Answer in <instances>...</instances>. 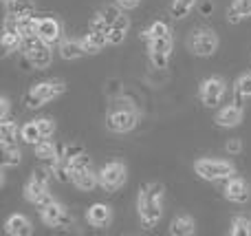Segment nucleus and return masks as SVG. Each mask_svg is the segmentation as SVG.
<instances>
[{
    "mask_svg": "<svg viewBox=\"0 0 251 236\" xmlns=\"http://www.w3.org/2000/svg\"><path fill=\"white\" fill-rule=\"evenodd\" d=\"M163 194H165L163 184H156V181H150V184L139 188L137 212L146 230L154 228L161 221V214H163Z\"/></svg>",
    "mask_w": 251,
    "mask_h": 236,
    "instance_id": "f257e3e1",
    "label": "nucleus"
},
{
    "mask_svg": "<svg viewBox=\"0 0 251 236\" xmlns=\"http://www.w3.org/2000/svg\"><path fill=\"white\" fill-rule=\"evenodd\" d=\"M66 91L64 82L62 79H44V82H38L26 91L25 95V104L26 108H40L47 102H53Z\"/></svg>",
    "mask_w": 251,
    "mask_h": 236,
    "instance_id": "f03ea898",
    "label": "nucleus"
},
{
    "mask_svg": "<svg viewBox=\"0 0 251 236\" xmlns=\"http://www.w3.org/2000/svg\"><path fill=\"white\" fill-rule=\"evenodd\" d=\"M194 172L205 181H221L236 177V166L223 159H199L194 163Z\"/></svg>",
    "mask_w": 251,
    "mask_h": 236,
    "instance_id": "7ed1b4c3",
    "label": "nucleus"
},
{
    "mask_svg": "<svg viewBox=\"0 0 251 236\" xmlns=\"http://www.w3.org/2000/svg\"><path fill=\"white\" fill-rule=\"evenodd\" d=\"M22 53L25 57L31 62L33 69H47L51 66V47L44 42L40 35H31V38H25V47H22Z\"/></svg>",
    "mask_w": 251,
    "mask_h": 236,
    "instance_id": "20e7f679",
    "label": "nucleus"
},
{
    "mask_svg": "<svg viewBox=\"0 0 251 236\" xmlns=\"http://www.w3.org/2000/svg\"><path fill=\"white\" fill-rule=\"evenodd\" d=\"M187 47L194 55L209 57L218 51V35L212 29H196L194 33L187 38Z\"/></svg>",
    "mask_w": 251,
    "mask_h": 236,
    "instance_id": "39448f33",
    "label": "nucleus"
},
{
    "mask_svg": "<svg viewBox=\"0 0 251 236\" xmlns=\"http://www.w3.org/2000/svg\"><path fill=\"white\" fill-rule=\"evenodd\" d=\"M227 93V82L221 78V75H212V78L203 79L199 88V97L203 102L205 108H216L218 104L223 102Z\"/></svg>",
    "mask_w": 251,
    "mask_h": 236,
    "instance_id": "423d86ee",
    "label": "nucleus"
},
{
    "mask_svg": "<svg viewBox=\"0 0 251 236\" xmlns=\"http://www.w3.org/2000/svg\"><path fill=\"white\" fill-rule=\"evenodd\" d=\"M137 124H139V113L132 106L117 108V110H113V113H108V117H106V128H108L110 132H117V135L134 131Z\"/></svg>",
    "mask_w": 251,
    "mask_h": 236,
    "instance_id": "0eeeda50",
    "label": "nucleus"
},
{
    "mask_svg": "<svg viewBox=\"0 0 251 236\" xmlns=\"http://www.w3.org/2000/svg\"><path fill=\"white\" fill-rule=\"evenodd\" d=\"M128 179V168L122 161H110L100 168V185L108 192H115L126 184Z\"/></svg>",
    "mask_w": 251,
    "mask_h": 236,
    "instance_id": "6e6552de",
    "label": "nucleus"
},
{
    "mask_svg": "<svg viewBox=\"0 0 251 236\" xmlns=\"http://www.w3.org/2000/svg\"><path fill=\"white\" fill-rule=\"evenodd\" d=\"M172 35H163V38H150L148 40V53L150 60L156 69H168L170 55H172Z\"/></svg>",
    "mask_w": 251,
    "mask_h": 236,
    "instance_id": "1a4fd4ad",
    "label": "nucleus"
},
{
    "mask_svg": "<svg viewBox=\"0 0 251 236\" xmlns=\"http://www.w3.org/2000/svg\"><path fill=\"white\" fill-rule=\"evenodd\" d=\"M49 168H38V170H33V175H31V179L26 181L25 185V199L29 203H38L40 197H44V194L49 192Z\"/></svg>",
    "mask_w": 251,
    "mask_h": 236,
    "instance_id": "9d476101",
    "label": "nucleus"
},
{
    "mask_svg": "<svg viewBox=\"0 0 251 236\" xmlns=\"http://www.w3.org/2000/svg\"><path fill=\"white\" fill-rule=\"evenodd\" d=\"M40 216H42V223L49 228H71L73 225V219L66 214V208L60 201H53L47 208H42Z\"/></svg>",
    "mask_w": 251,
    "mask_h": 236,
    "instance_id": "9b49d317",
    "label": "nucleus"
},
{
    "mask_svg": "<svg viewBox=\"0 0 251 236\" xmlns=\"http://www.w3.org/2000/svg\"><path fill=\"white\" fill-rule=\"evenodd\" d=\"M22 47H25V35L16 26L13 18H7L4 20V31H2V53L11 55L13 51H20Z\"/></svg>",
    "mask_w": 251,
    "mask_h": 236,
    "instance_id": "f8f14e48",
    "label": "nucleus"
},
{
    "mask_svg": "<svg viewBox=\"0 0 251 236\" xmlns=\"http://www.w3.org/2000/svg\"><path fill=\"white\" fill-rule=\"evenodd\" d=\"M38 35L49 44V47H55L62 42V22L57 18H40L38 20Z\"/></svg>",
    "mask_w": 251,
    "mask_h": 236,
    "instance_id": "ddd939ff",
    "label": "nucleus"
},
{
    "mask_svg": "<svg viewBox=\"0 0 251 236\" xmlns=\"http://www.w3.org/2000/svg\"><path fill=\"white\" fill-rule=\"evenodd\" d=\"M225 199H227V201H231V203H238V206L247 203L251 199L249 184L245 179H240V177H231V179H227V184H225Z\"/></svg>",
    "mask_w": 251,
    "mask_h": 236,
    "instance_id": "4468645a",
    "label": "nucleus"
},
{
    "mask_svg": "<svg viewBox=\"0 0 251 236\" xmlns=\"http://www.w3.org/2000/svg\"><path fill=\"white\" fill-rule=\"evenodd\" d=\"M216 126L221 128H236L240 122H243V106L240 104H229V106H223L221 110L216 113Z\"/></svg>",
    "mask_w": 251,
    "mask_h": 236,
    "instance_id": "2eb2a0df",
    "label": "nucleus"
},
{
    "mask_svg": "<svg viewBox=\"0 0 251 236\" xmlns=\"http://www.w3.org/2000/svg\"><path fill=\"white\" fill-rule=\"evenodd\" d=\"M86 221L93 228H108L110 221H113V210L106 203H93L86 212Z\"/></svg>",
    "mask_w": 251,
    "mask_h": 236,
    "instance_id": "dca6fc26",
    "label": "nucleus"
},
{
    "mask_svg": "<svg viewBox=\"0 0 251 236\" xmlns=\"http://www.w3.org/2000/svg\"><path fill=\"white\" fill-rule=\"evenodd\" d=\"M4 232L9 236H31L33 234V225H31L29 216L11 214L7 221H4Z\"/></svg>",
    "mask_w": 251,
    "mask_h": 236,
    "instance_id": "f3484780",
    "label": "nucleus"
},
{
    "mask_svg": "<svg viewBox=\"0 0 251 236\" xmlns=\"http://www.w3.org/2000/svg\"><path fill=\"white\" fill-rule=\"evenodd\" d=\"M33 148H35V157H38L40 161L47 163L49 170H51V168L57 163V159H60V153H57V146L53 144L51 139H40L38 144L33 146Z\"/></svg>",
    "mask_w": 251,
    "mask_h": 236,
    "instance_id": "a211bd4d",
    "label": "nucleus"
},
{
    "mask_svg": "<svg viewBox=\"0 0 251 236\" xmlns=\"http://www.w3.org/2000/svg\"><path fill=\"white\" fill-rule=\"evenodd\" d=\"M79 40H82V47H84V51H86V55H97V53L108 44V35L100 33V31H91V29H88V33Z\"/></svg>",
    "mask_w": 251,
    "mask_h": 236,
    "instance_id": "6ab92c4d",
    "label": "nucleus"
},
{
    "mask_svg": "<svg viewBox=\"0 0 251 236\" xmlns=\"http://www.w3.org/2000/svg\"><path fill=\"white\" fill-rule=\"evenodd\" d=\"M73 185L84 192H91L95 185H100V172H93V168H84V170L73 172Z\"/></svg>",
    "mask_w": 251,
    "mask_h": 236,
    "instance_id": "aec40b11",
    "label": "nucleus"
},
{
    "mask_svg": "<svg viewBox=\"0 0 251 236\" xmlns=\"http://www.w3.org/2000/svg\"><path fill=\"white\" fill-rule=\"evenodd\" d=\"M172 236H192L196 232V223L190 214H178L172 219L170 223V230H168Z\"/></svg>",
    "mask_w": 251,
    "mask_h": 236,
    "instance_id": "412c9836",
    "label": "nucleus"
},
{
    "mask_svg": "<svg viewBox=\"0 0 251 236\" xmlns=\"http://www.w3.org/2000/svg\"><path fill=\"white\" fill-rule=\"evenodd\" d=\"M130 29V18L128 16H119L117 20L110 25V31H108V44H113V47H117V44H122L126 40V33H128Z\"/></svg>",
    "mask_w": 251,
    "mask_h": 236,
    "instance_id": "4be33fe9",
    "label": "nucleus"
},
{
    "mask_svg": "<svg viewBox=\"0 0 251 236\" xmlns=\"http://www.w3.org/2000/svg\"><path fill=\"white\" fill-rule=\"evenodd\" d=\"M57 51H60V55L64 57V60H79V57L86 55V51H84L82 47V40H62L60 44H57Z\"/></svg>",
    "mask_w": 251,
    "mask_h": 236,
    "instance_id": "5701e85b",
    "label": "nucleus"
},
{
    "mask_svg": "<svg viewBox=\"0 0 251 236\" xmlns=\"http://www.w3.org/2000/svg\"><path fill=\"white\" fill-rule=\"evenodd\" d=\"M4 7H7L9 18H25L35 11V4L31 2V0H7Z\"/></svg>",
    "mask_w": 251,
    "mask_h": 236,
    "instance_id": "b1692460",
    "label": "nucleus"
},
{
    "mask_svg": "<svg viewBox=\"0 0 251 236\" xmlns=\"http://www.w3.org/2000/svg\"><path fill=\"white\" fill-rule=\"evenodd\" d=\"M18 139V126L9 117L0 119V144L2 146H13Z\"/></svg>",
    "mask_w": 251,
    "mask_h": 236,
    "instance_id": "393cba45",
    "label": "nucleus"
},
{
    "mask_svg": "<svg viewBox=\"0 0 251 236\" xmlns=\"http://www.w3.org/2000/svg\"><path fill=\"white\" fill-rule=\"evenodd\" d=\"M196 2H199V0H172L170 16H172L174 20H183V18L196 7Z\"/></svg>",
    "mask_w": 251,
    "mask_h": 236,
    "instance_id": "a878e982",
    "label": "nucleus"
},
{
    "mask_svg": "<svg viewBox=\"0 0 251 236\" xmlns=\"http://www.w3.org/2000/svg\"><path fill=\"white\" fill-rule=\"evenodd\" d=\"M20 139L25 141V144H31V146H35L40 139H44L42 132H40V128H38V122L25 124V126L20 128Z\"/></svg>",
    "mask_w": 251,
    "mask_h": 236,
    "instance_id": "bb28decb",
    "label": "nucleus"
},
{
    "mask_svg": "<svg viewBox=\"0 0 251 236\" xmlns=\"http://www.w3.org/2000/svg\"><path fill=\"white\" fill-rule=\"evenodd\" d=\"M229 234L231 236H251V219H247V216H234Z\"/></svg>",
    "mask_w": 251,
    "mask_h": 236,
    "instance_id": "cd10ccee",
    "label": "nucleus"
},
{
    "mask_svg": "<svg viewBox=\"0 0 251 236\" xmlns=\"http://www.w3.org/2000/svg\"><path fill=\"white\" fill-rule=\"evenodd\" d=\"M20 150L18 146H2V168H11V166H18L20 163Z\"/></svg>",
    "mask_w": 251,
    "mask_h": 236,
    "instance_id": "c85d7f7f",
    "label": "nucleus"
},
{
    "mask_svg": "<svg viewBox=\"0 0 251 236\" xmlns=\"http://www.w3.org/2000/svg\"><path fill=\"white\" fill-rule=\"evenodd\" d=\"M163 35H172V31H170V25L163 20H156L154 25L150 26V29L143 31V38L150 40V38H163Z\"/></svg>",
    "mask_w": 251,
    "mask_h": 236,
    "instance_id": "c756f323",
    "label": "nucleus"
},
{
    "mask_svg": "<svg viewBox=\"0 0 251 236\" xmlns=\"http://www.w3.org/2000/svg\"><path fill=\"white\" fill-rule=\"evenodd\" d=\"M97 13H100V16L104 18V20L108 22V25H113V22L117 20V18H119V16H122V13H124V9L119 7L117 2H115V4H108V7L100 9V11H97Z\"/></svg>",
    "mask_w": 251,
    "mask_h": 236,
    "instance_id": "7c9ffc66",
    "label": "nucleus"
},
{
    "mask_svg": "<svg viewBox=\"0 0 251 236\" xmlns=\"http://www.w3.org/2000/svg\"><path fill=\"white\" fill-rule=\"evenodd\" d=\"M234 93H238V95H243V97H251V73H245L236 79Z\"/></svg>",
    "mask_w": 251,
    "mask_h": 236,
    "instance_id": "2f4dec72",
    "label": "nucleus"
},
{
    "mask_svg": "<svg viewBox=\"0 0 251 236\" xmlns=\"http://www.w3.org/2000/svg\"><path fill=\"white\" fill-rule=\"evenodd\" d=\"M35 122H38V128H40L44 139L53 137V132H55V122H53L51 117H42V119H35Z\"/></svg>",
    "mask_w": 251,
    "mask_h": 236,
    "instance_id": "473e14b6",
    "label": "nucleus"
},
{
    "mask_svg": "<svg viewBox=\"0 0 251 236\" xmlns=\"http://www.w3.org/2000/svg\"><path fill=\"white\" fill-rule=\"evenodd\" d=\"M62 157H66L69 159V161H73L75 157H79V155H84V148L79 144H71V146H64V148H62Z\"/></svg>",
    "mask_w": 251,
    "mask_h": 236,
    "instance_id": "72a5a7b5",
    "label": "nucleus"
},
{
    "mask_svg": "<svg viewBox=\"0 0 251 236\" xmlns=\"http://www.w3.org/2000/svg\"><path fill=\"white\" fill-rule=\"evenodd\" d=\"M84 168H91V157H88L86 153H84V155H79V157H75L73 161H71V172L84 170Z\"/></svg>",
    "mask_w": 251,
    "mask_h": 236,
    "instance_id": "f704fd0d",
    "label": "nucleus"
},
{
    "mask_svg": "<svg viewBox=\"0 0 251 236\" xmlns=\"http://www.w3.org/2000/svg\"><path fill=\"white\" fill-rule=\"evenodd\" d=\"M225 150L229 155H240V153H243V139H240V137H234V139H229L225 144Z\"/></svg>",
    "mask_w": 251,
    "mask_h": 236,
    "instance_id": "c9c22d12",
    "label": "nucleus"
},
{
    "mask_svg": "<svg viewBox=\"0 0 251 236\" xmlns=\"http://www.w3.org/2000/svg\"><path fill=\"white\" fill-rule=\"evenodd\" d=\"M243 20H245V16L238 11V7H236V4H231L229 11H227V22H229V25H240Z\"/></svg>",
    "mask_w": 251,
    "mask_h": 236,
    "instance_id": "e433bc0d",
    "label": "nucleus"
},
{
    "mask_svg": "<svg viewBox=\"0 0 251 236\" xmlns=\"http://www.w3.org/2000/svg\"><path fill=\"white\" fill-rule=\"evenodd\" d=\"M234 4L245 18H251V0H234Z\"/></svg>",
    "mask_w": 251,
    "mask_h": 236,
    "instance_id": "4c0bfd02",
    "label": "nucleus"
},
{
    "mask_svg": "<svg viewBox=\"0 0 251 236\" xmlns=\"http://www.w3.org/2000/svg\"><path fill=\"white\" fill-rule=\"evenodd\" d=\"M115 2H117L124 11H132V9L139 7V2H141V0H115Z\"/></svg>",
    "mask_w": 251,
    "mask_h": 236,
    "instance_id": "58836bf2",
    "label": "nucleus"
},
{
    "mask_svg": "<svg viewBox=\"0 0 251 236\" xmlns=\"http://www.w3.org/2000/svg\"><path fill=\"white\" fill-rule=\"evenodd\" d=\"M2 117H9V100L7 97H2V102H0V119Z\"/></svg>",
    "mask_w": 251,
    "mask_h": 236,
    "instance_id": "ea45409f",
    "label": "nucleus"
},
{
    "mask_svg": "<svg viewBox=\"0 0 251 236\" xmlns=\"http://www.w3.org/2000/svg\"><path fill=\"white\" fill-rule=\"evenodd\" d=\"M4 2H7V0H4Z\"/></svg>",
    "mask_w": 251,
    "mask_h": 236,
    "instance_id": "a19ab883",
    "label": "nucleus"
}]
</instances>
